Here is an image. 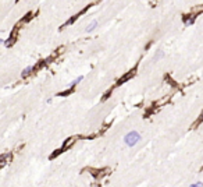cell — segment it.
Returning <instances> with one entry per match:
<instances>
[{
  "instance_id": "1",
  "label": "cell",
  "mask_w": 203,
  "mask_h": 187,
  "mask_svg": "<svg viewBox=\"0 0 203 187\" xmlns=\"http://www.w3.org/2000/svg\"><path fill=\"white\" fill-rule=\"evenodd\" d=\"M138 141H141V134L138 131H129L125 137H124V143L127 147H134V145L138 144Z\"/></svg>"
},
{
  "instance_id": "2",
  "label": "cell",
  "mask_w": 203,
  "mask_h": 187,
  "mask_svg": "<svg viewBox=\"0 0 203 187\" xmlns=\"http://www.w3.org/2000/svg\"><path fill=\"white\" fill-rule=\"evenodd\" d=\"M32 71H33V66H28V67H25V69L22 70L21 75H22V77H28V75L31 74Z\"/></svg>"
},
{
  "instance_id": "3",
  "label": "cell",
  "mask_w": 203,
  "mask_h": 187,
  "mask_svg": "<svg viewBox=\"0 0 203 187\" xmlns=\"http://www.w3.org/2000/svg\"><path fill=\"white\" fill-rule=\"evenodd\" d=\"M134 73L135 71H131V73H128V75H125V77H124V78H120V80H118V85H120V84H123V82H125V81L128 80V78H131V77H132V75H134Z\"/></svg>"
},
{
  "instance_id": "4",
  "label": "cell",
  "mask_w": 203,
  "mask_h": 187,
  "mask_svg": "<svg viewBox=\"0 0 203 187\" xmlns=\"http://www.w3.org/2000/svg\"><path fill=\"white\" fill-rule=\"evenodd\" d=\"M96 27H97V21H92L91 24H89V25L86 27V32H92Z\"/></svg>"
},
{
  "instance_id": "5",
  "label": "cell",
  "mask_w": 203,
  "mask_h": 187,
  "mask_svg": "<svg viewBox=\"0 0 203 187\" xmlns=\"http://www.w3.org/2000/svg\"><path fill=\"white\" fill-rule=\"evenodd\" d=\"M82 80H84V75H79L78 78H75V80L72 81V82H71V85H70V87H71V90H72V88H74V87L77 85V84H79V82H81Z\"/></svg>"
},
{
  "instance_id": "6",
  "label": "cell",
  "mask_w": 203,
  "mask_h": 187,
  "mask_svg": "<svg viewBox=\"0 0 203 187\" xmlns=\"http://www.w3.org/2000/svg\"><path fill=\"white\" fill-rule=\"evenodd\" d=\"M163 56H164V52H163V50H159V52H157V54L155 56V60L157 62V60H160Z\"/></svg>"
},
{
  "instance_id": "7",
  "label": "cell",
  "mask_w": 203,
  "mask_h": 187,
  "mask_svg": "<svg viewBox=\"0 0 203 187\" xmlns=\"http://www.w3.org/2000/svg\"><path fill=\"white\" fill-rule=\"evenodd\" d=\"M189 187H203V183L198 182V183H193L192 186H189Z\"/></svg>"
},
{
  "instance_id": "8",
  "label": "cell",
  "mask_w": 203,
  "mask_h": 187,
  "mask_svg": "<svg viewBox=\"0 0 203 187\" xmlns=\"http://www.w3.org/2000/svg\"><path fill=\"white\" fill-rule=\"evenodd\" d=\"M200 122H203V112H202V115H200V116H199V119H198V122H196V123H195V126H198L199 123H200Z\"/></svg>"
}]
</instances>
